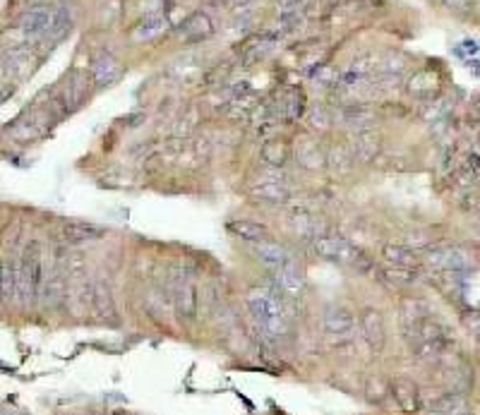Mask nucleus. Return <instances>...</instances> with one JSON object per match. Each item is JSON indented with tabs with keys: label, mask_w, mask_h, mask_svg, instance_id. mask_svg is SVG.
<instances>
[{
	"label": "nucleus",
	"mask_w": 480,
	"mask_h": 415,
	"mask_svg": "<svg viewBox=\"0 0 480 415\" xmlns=\"http://www.w3.org/2000/svg\"><path fill=\"white\" fill-rule=\"evenodd\" d=\"M46 283L44 247L39 240H29L17 262V300H41Z\"/></svg>",
	"instance_id": "nucleus-1"
},
{
	"label": "nucleus",
	"mask_w": 480,
	"mask_h": 415,
	"mask_svg": "<svg viewBox=\"0 0 480 415\" xmlns=\"http://www.w3.org/2000/svg\"><path fill=\"white\" fill-rule=\"evenodd\" d=\"M247 307L252 319L257 322L260 332L265 336L279 339V336L288 334V319L284 314V307L279 305V300H276L274 295H269L265 291H255L247 298Z\"/></svg>",
	"instance_id": "nucleus-2"
},
{
	"label": "nucleus",
	"mask_w": 480,
	"mask_h": 415,
	"mask_svg": "<svg viewBox=\"0 0 480 415\" xmlns=\"http://www.w3.org/2000/svg\"><path fill=\"white\" fill-rule=\"evenodd\" d=\"M315 255L322 257L327 262H334V265H344L348 269H356V272H370L372 262L363 250L353 247L351 242L344 238H332V235H320V238L312 240Z\"/></svg>",
	"instance_id": "nucleus-3"
},
{
	"label": "nucleus",
	"mask_w": 480,
	"mask_h": 415,
	"mask_svg": "<svg viewBox=\"0 0 480 415\" xmlns=\"http://www.w3.org/2000/svg\"><path fill=\"white\" fill-rule=\"evenodd\" d=\"M89 82H91V72H82V70H75L65 77L61 84V91L56 94L61 106L65 108V113L82 106V101L87 98V91H89Z\"/></svg>",
	"instance_id": "nucleus-4"
},
{
	"label": "nucleus",
	"mask_w": 480,
	"mask_h": 415,
	"mask_svg": "<svg viewBox=\"0 0 480 415\" xmlns=\"http://www.w3.org/2000/svg\"><path fill=\"white\" fill-rule=\"evenodd\" d=\"M425 262L437 272H464L469 269V257L459 247H432L427 250Z\"/></svg>",
	"instance_id": "nucleus-5"
},
{
	"label": "nucleus",
	"mask_w": 480,
	"mask_h": 415,
	"mask_svg": "<svg viewBox=\"0 0 480 415\" xmlns=\"http://www.w3.org/2000/svg\"><path fill=\"white\" fill-rule=\"evenodd\" d=\"M212 34H214V22L207 12H195V15H190L178 27V31H175V36L185 43L205 41V39H209Z\"/></svg>",
	"instance_id": "nucleus-6"
},
{
	"label": "nucleus",
	"mask_w": 480,
	"mask_h": 415,
	"mask_svg": "<svg viewBox=\"0 0 480 415\" xmlns=\"http://www.w3.org/2000/svg\"><path fill=\"white\" fill-rule=\"evenodd\" d=\"M353 329H356V317L348 307H330L325 314V332L330 336H337V339H344V336H351Z\"/></svg>",
	"instance_id": "nucleus-7"
},
{
	"label": "nucleus",
	"mask_w": 480,
	"mask_h": 415,
	"mask_svg": "<svg viewBox=\"0 0 480 415\" xmlns=\"http://www.w3.org/2000/svg\"><path fill=\"white\" fill-rule=\"evenodd\" d=\"M360 327H363V336H365L367 344H370L372 351H382L384 339H387L382 314H379L377 309L367 307L363 312V317H360Z\"/></svg>",
	"instance_id": "nucleus-8"
},
{
	"label": "nucleus",
	"mask_w": 480,
	"mask_h": 415,
	"mask_svg": "<svg viewBox=\"0 0 480 415\" xmlns=\"http://www.w3.org/2000/svg\"><path fill=\"white\" fill-rule=\"evenodd\" d=\"M51 19H53V10L34 8L22 15V19H19V29H22L24 36H46L51 29Z\"/></svg>",
	"instance_id": "nucleus-9"
},
{
	"label": "nucleus",
	"mask_w": 480,
	"mask_h": 415,
	"mask_svg": "<svg viewBox=\"0 0 480 415\" xmlns=\"http://www.w3.org/2000/svg\"><path fill=\"white\" fill-rule=\"evenodd\" d=\"M61 233H63V240L68 242V245H82V242H91V240L103 238L106 230L94 226V223L70 221V223H65Z\"/></svg>",
	"instance_id": "nucleus-10"
},
{
	"label": "nucleus",
	"mask_w": 480,
	"mask_h": 415,
	"mask_svg": "<svg viewBox=\"0 0 480 415\" xmlns=\"http://www.w3.org/2000/svg\"><path fill=\"white\" fill-rule=\"evenodd\" d=\"M121 75H123L121 63H118L116 58H111V56L96 58L94 65H91V80H94V84L98 89L111 87L113 82H118V77H121Z\"/></svg>",
	"instance_id": "nucleus-11"
},
{
	"label": "nucleus",
	"mask_w": 480,
	"mask_h": 415,
	"mask_svg": "<svg viewBox=\"0 0 480 415\" xmlns=\"http://www.w3.org/2000/svg\"><path fill=\"white\" fill-rule=\"evenodd\" d=\"M377 279L384 283L387 288H409L418 283V269H404V267H379Z\"/></svg>",
	"instance_id": "nucleus-12"
},
{
	"label": "nucleus",
	"mask_w": 480,
	"mask_h": 415,
	"mask_svg": "<svg viewBox=\"0 0 480 415\" xmlns=\"http://www.w3.org/2000/svg\"><path fill=\"white\" fill-rule=\"evenodd\" d=\"M295 156H298V163L307 170H317L327 163V154L320 149V144L312 140V137H302L295 147Z\"/></svg>",
	"instance_id": "nucleus-13"
},
{
	"label": "nucleus",
	"mask_w": 480,
	"mask_h": 415,
	"mask_svg": "<svg viewBox=\"0 0 480 415\" xmlns=\"http://www.w3.org/2000/svg\"><path fill=\"white\" fill-rule=\"evenodd\" d=\"M257 257L262 260V265L267 269H272L274 274H279L281 269L293 262V257L288 255V250L284 245H276V242H260Z\"/></svg>",
	"instance_id": "nucleus-14"
},
{
	"label": "nucleus",
	"mask_w": 480,
	"mask_h": 415,
	"mask_svg": "<svg viewBox=\"0 0 480 415\" xmlns=\"http://www.w3.org/2000/svg\"><path fill=\"white\" fill-rule=\"evenodd\" d=\"M341 123L356 133H370L374 125V113L367 106H348L341 111Z\"/></svg>",
	"instance_id": "nucleus-15"
},
{
	"label": "nucleus",
	"mask_w": 480,
	"mask_h": 415,
	"mask_svg": "<svg viewBox=\"0 0 480 415\" xmlns=\"http://www.w3.org/2000/svg\"><path fill=\"white\" fill-rule=\"evenodd\" d=\"M351 156L353 161H372L379 151V140L374 137V133H356V137L351 140Z\"/></svg>",
	"instance_id": "nucleus-16"
},
{
	"label": "nucleus",
	"mask_w": 480,
	"mask_h": 415,
	"mask_svg": "<svg viewBox=\"0 0 480 415\" xmlns=\"http://www.w3.org/2000/svg\"><path fill=\"white\" fill-rule=\"evenodd\" d=\"M392 394L394 399H397V404L401 411H418L420 408V394H418V386L413 384L411 379H397L392 384Z\"/></svg>",
	"instance_id": "nucleus-17"
},
{
	"label": "nucleus",
	"mask_w": 480,
	"mask_h": 415,
	"mask_svg": "<svg viewBox=\"0 0 480 415\" xmlns=\"http://www.w3.org/2000/svg\"><path fill=\"white\" fill-rule=\"evenodd\" d=\"M91 312L96 314L98 319H116V309L113 300H111V291L106 283H96L91 286Z\"/></svg>",
	"instance_id": "nucleus-18"
},
{
	"label": "nucleus",
	"mask_w": 480,
	"mask_h": 415,
	"mask_svg": "<svg viewBox=\"0 0 480 415\" xmlns=\"http://www.w3.org/2000/svg\"><path fill=\"white\" fill-rule=\"evenodd\" d=\"M175 312H178L180 319H195L197 314V288L193 283H180L178 291H175Z\"/></svg>",
	"instance_id": "nucleus-19"
},
{
	"label": "nucleus",
	"mask_w": 480,
	"mask_h": 415,
	"mask_svg": "<svg viewBox=\"0 0 480 415\" xmlns=\"http://www.w3.org/2000/svg\"><path fill=\"white\" fill-rule=\"evenodd\" d=\"M382 257L392 267L418 269V265H420V257L413 252V247H409V245H387V247H382Z\"/></svg>",
	"instance_id": "nucleus-20"
},
{
	"label": "nucleus",
	"mask_w": 480,
	"mask_h": 415,
	"mask_svg": "<svg viewBox=\"0 0 480 415\" xmlns=\"http://www.w3.org/2000/svg\"><path fill=\"white\" fill-rule=\"evenodd\" d=\"M228 228H231V233H235L238 238L250 240V242H267L269 240L267 226H262V223H257V221H247V219L231 221L228 223Z\"/></svg>",
	"instance_id": "nucleus-21"
},
{
	"label": "nucleus",
	"mask_w": 480,
	"mask_h": 415,
	"mask_svg": "<svg viewBox=\"0 0 480 415\" xmlns=\"http://www.w3.org/2000/svg\"><path fill=\"white\" fill-rule=\"evenodd\" d=\"M17 298V265L12 260L0 262V300L8 302Z\"/></svg>",
	"instance_id": "nucleus-22"
},
{
	"label": "nucleus",
	"mask_w": 480,
	"mask_h": 415,
	"mask_svg": "<svg viewBox=\"0 0 480 415\" xmlns=\"http://www.w3.org/2000/svg\"><path fill=\"white\" fill-rule=\"evenodd\" d=\"M425 317H430V307H427L425 300H416V298L404 300V305H401V324H404V329L418 324V322H423Z\"/></svg>",
	"instance_id": "nucleus-23"
},
{
	"label": "nucleus",
	"mask_w": 480,
	"mask_h": 415,
	"mask_svg": "<svg viewBox=\"0 0 480 415\" xmlns=\"http://www.w3.org/2000/svg\"><path fill=\"white\" fill-rule=\"evenodd\" d=\"M288 195H291V190H288L284 183L276 180H262L257 188H255V197H260V200H267V202H284L288 200Z\"/></svg>",
	"instance_id": "nucleus-24"
},
{
	"label": "nucleus",
	"mask_w": 480,
	"mask_h": 415,
	"mask_svg": "<svg viewBox=\"0 0 480 415\" xmlns=\"http://www.w3.org/2000/svg\"><path fill=\"white\" fill-rule=\"evenodd\" d=\"M260 156L267 166L279 168V166H284L288 159V147H286V142H281V140H269V142H265V147H262Z\"/></svg>",
	"instance_id": "nucleus-25"
},
{
	"label": "nucleus",
	"mask_w": 480,
	"mask_h": 415,
	"mask_svg": "<svg viewBox=\"0 0 480 415\" xmlns=\"http://www.w3.org/2000/svg\"><path fill=\"white\" fill-rule=\"evenodd\" d=\"M72 27V12L68 5H58L53 10V19H51V29L46 36H53V39H61L65 31Z\"/></svg>",
	"instance_id": "nucleus-26"
},
{
	"label": "nucleus",
	"mask_w": 480,
	"mask_h": 415,
	"mask_svg": "<svg viewBox=\"0 0 480 415\" xmlns=\"http://www.w3.org/2000/svg\"><path fill=\"white\" fill-rule=\"evenodd\" d=\"M461 399L456 394H444V396L435 399L430 404V413L432 415H459L461 413Z\"/></svg>",
	"instance_id": "nucleus-27"
},
{
	"label": "nucleus",
	"mask_w": 480,
	"mask_h": 415,
	"mask_svg": "<svg viewBox=\"0 0 480 415\" xmlns=\"http://www.w3.org/2000/svg\"><path fill=\"white\" fill-rule=\"evenodd\" d=\"M274 276H276V281H279V286H284L286 291H300L302 283H305V279H302V274H300V269L295 267V262H291V265L284 267L279 274H274Z\"/></svg>",
	"instance_id": "nucleus-28"
},
{
	"label": "nucleus",
	"mask_w": 480,
	"mask_h": 415,
	"mask_svg": "<svg viewBox=\"0 0 480 415\" xmlns=\"http://www.w3.org/2000/svg\"><path fill=\"white\" fill-rule=\"evenodd\" d=\"M163 27H166V19L161 15H149L144 17V22L135 29V39H140V41L142 39H154L161 34Z\"/></svg>",
	"instance_id": "nucleus-29"
},
{
	"label": "nucleus",
	"mask_w": 480,
	"mask_h": 415,
	"mask_svg": "<svg viewBox=\"0 0 480 415\" xmlns=\"http://www.w3.org/2000/svg\"><path fill=\"white\" fill-rule=\"evenodd\" d=\"M411 91L416 96H435L437 91V80L430 75V72H420L411 80Z\"/></svg>",
	"instance_id": "nucleus-30"
},
{
	"label": "nucleus",
	"mask_w": 480,
	"mask_h": 415,
	"mask_svg": "<svg viewBox=\"0 0 480 415\" xmlns=\"http://www.w3.org/2000/svg\"><path fill=\"white\" fill-rule=\"evenodd\" d=\"M327 163L337 168L339 173H348V170L353 168V163H356V161H353V156H351V151H348V149L337 147V149L330 151V156H327Z\"/></svg>",
	"instance_id": "nucleus-31"
},
{
	"label": "nucleus",
	"mask_w": 480,
	"mask_h": 415,
	"mask_svg": "<svg viewBox=\"0 0 480 415\" xmlns=\"http://www.w3.org/2000/svg\"><path fill=\"white\" fill-rule=\"evenodd\" d=\"M302 108H305V98H302L300 91H291L284 101V113L288 121H295V118L302 116Z\"/></svg>",
	"instance_id": "nucleus-32"
},
{
	"label": "nucleus",
	"mask_w": 480,
	"mask_h": 415,
	"mask_svg": "<svg viewBox=\"0 0 480 415\" xmlns=\"http://www.w3.org/2000/svg\"><path fill=\"white\" fill-rule=\"evenodd\" d=\"M293 228L298 230V233H307V235H315V238H317L320 219L315 214H298L293 219Z\"/></svg>",
	"instance_id": "nucleus-33"
},
{
	"label": "nucleus",
	"mask_w": 480,
	"mask_h": 415,
	"mask_svg": "<svg viewBox=\"0 0 480 415\" xmlns=\"http://www.w3.org/2000/svg\"><path fill=\"white\" fill-rule=\"evenodd\" d=\"M310 123H312V128H317V130H327L332 125V116L327 113V111H322V108H317L312 113V118H310Z\"/></svg>",
	"instance_id": "nucleus-34"
},
{
	"label": "nucleus",
	"mask_w": 480,
	"mask_h": 415,
	"mask_svg": "<svg viewBox=\"0 0 480 415\" xmlns=\"http://www.w3.org/2000/svg\"><path fill=\"white\" fill-rule=\"evenodd\" d=\"M461 207L466 209V212H480V195H476V193L464 195Z\"/></svg>",
	"instance_id": "nucleus-35"
},
{
	"label": "nucleus",
	"mask_w": 480,
	"mask_h": 415,
	"mask_svg": "<svg viewBox=\"0 0 480 415\" xmlns=\"http://www.w3.org/2000/svg\"><path fill=\"white\" fill-rule=\"evenodd\" d=\"M19 233H22V228L8 226V228L3 230V245L8 247V242H10V247H15V242H17V238H19Z\"/></svg>",
	"instance_id": "nucleus-36"
},
{
	"label": "nucleus",
	"mask_w": 480,
	"mask_h": 415,
	"mask_svg": "<svg viewBox=\"0 0 480 415\" xmlns=\"http://www.w3.org/2000/svg\"><path fill=\"white\" fill-rule=\"evenodd\" d=\"M281 5H284V8H291V5H298L300 0H279Z\"/></svg>",
	"instance_id": "nucleus-37"
},
{
	"label": "nucleus",
	"mask_w": 480,
	"mask_h": 415,
	"mask_svg": "<svg viewBox=\"0 0 480 415\" xmlns=\"http://www.w3.org/2000/svg\"><path fill=\"white\" fill-rule=\"evenodd\" d=\"M113 415H125V413H121V411H118V413H113Z\"/></svg>",
	"instance_id": "nucleus-38"
},
{
	"label": "nucleus",
	"mask_w": 480,
	"mask_h": 415,
	"mask_svg": "<svg viewBox=\"0 0 480 415\" xmlns=\"http://www.w3.org/2000/svg\"><path fill=\"white\" fill-rule=\"evenodd\" d=\"M478 10H480V0H478Z\"/></svg>",
	"instance_id": "nucleus-39"
},
{
	"label": "nucleus",
	"mask_w": 480,
	"mask_h": 415,
	"mask_svg": "<svg viewBox=\"0 0 480 415\" xmlns=\"http://www.w3.org/2000/svg\"><path fill=\"white\" fill-rule=\"evenodd\" d=\"M459 415H464V413H459Z\"/></svg>",
	"instance_id": "nucleus-40"
},
{
	"label": "nucleus",
	"mask_w": 480,
	"mask_h": 415,
	"mask_svg": "<svg viewBox=\"0 0 480 415\" xmlns=\"http://www.w3.org/2000/svg\"><path fill=\"white\" fill-rule=\"evenodd\" d=\"M0 302H3V300H0Z\"/></svg>",
	"instance_id": "nucleus-41"
}]
</instances>
